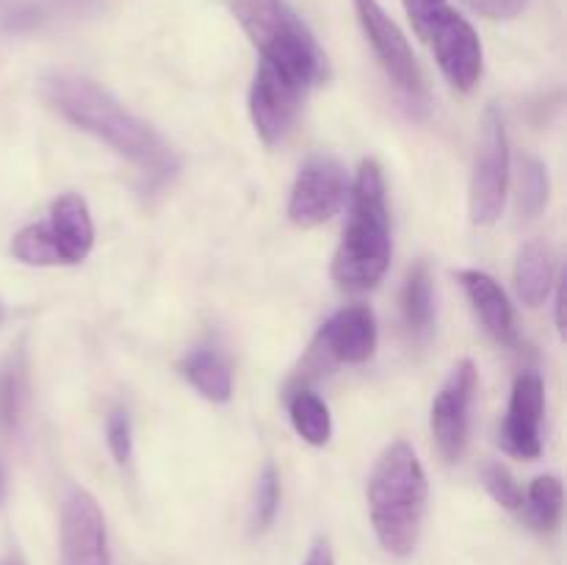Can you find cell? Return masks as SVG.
Here are the masks:
<instances>
[{"label": "cell", "instance_id": "obj_11", "mask_svg": "<svg viewBox=\"0 0 567 565\" xmlns=\"http://www.w3.org/2000/svg\"><path fill=\"white\" fill-rule=\"evenodd\" d=\"M302 94L305 89L299 83L260 61L252 86H249V116H252L255 131L266 144H277L286 138L299 114Z\"/></svg>", "mask_w": 567, "mask_h": 565}, {"label": "cell", "instance_id": "obj_2", "mask_svg": "<svg viewBox=\"0 0 567 565\" xmlns=\"http://www.w3.org/2000/svg\"><path fill=\"white\" fill-rule=\"evenodd\" d=\"M365 493L380 546L393 557H410L419 546L430 482L408 441H393L385 446L374 463Z\"/></svg>", "mask_w": 567, "mask_h": 565}, {"label": "cell", "instance_id": "obj_25", "mask_svg": "<svg viewBox=\"0 0 567 565\" xmlns=\"http://www.w3.org/2000/svg\"><path fill=\"white\" fill-rule=\"evenodd\" d=\"M482 482H485L487 493L496 499L502 507L520 510L524 507V487L518 485L513 471L502 463H485L482 465Z\"/></svg>", "mask_w": 567, "mask_h": 565}, {"label": "cell", "instance_id": "obj_13", "mask_svg": "<svg viewBox=\"0 0 567 565\" xmlns=\"http://www.w3.org/2000/svg\"><path fill=\"white\" fill-rule=\"evenodd\" d=\"M377 349V321L365 305L341 308L313 341V355L336 363H365Z\"/></svg>", "mask_w": 567, "mask_h": 565}, {"label": "cell", "instance_id": "obj_18", "mask_svg": "<svg viewBox=\"0 0 567 565\" xmlns=\"http://www.w3.org/2000/svg\"><path fill=\"white\" fill-rule=\"evenodd\" d=\"M515 288L524 305L540 308L551 291V255L543 242H526L515 258Z\"/></svg>", "mask_w": 567, "mask_h": 565}, {"label": "cell", "instance_id": "obj_10", "mask_svg": "<svg viewBox=\"0 0 567 565\" xmlns=\"http://www.w3.org/2000/svg\"><path fill=\"white\" fill-rule=\"evenodd\" d=\"M426 42L435 48L443 75L457 92H471L482 78V42L468 20L452 6L435 17L426 31Z\"/></svg>", "mask_w": 567, "mask_h": 565}, {"label": "cell", "instance_id": "obj_23", "mask_svg": "<svg viewBox=\"0 0 567 565\" xmlns=\"http://www.w3.org/2000/svg\"><path fill=\"white\" fill-rule=\"evenodd\" d=\"M551 194V181L548 170L535 155H520L518 158V205L526 216H537L548 203Z\"/></svg>", "mask_w": 567, "mask_h": 565}, {"label": "cell", "instance_id": "obj_5", "mask_svg": "<svg viewBox=\"0 0 567 565\" xmlns=\"http://www.w3.org/2000/svg\"><path fill=\"white\" fill-rule=\"evenodd\" d=\"M509 181V144L502 111L487 105L480 127L474 170L468 186V214L474 225H493L502 216Z\"/></svg>", "mask_w": 567, "mask_h": 565}, {"label": "cell", "instance_id": "obj_21", "mask_svg": "<svg viewBox=\"0 0 567 565\" xmlns=\"http://www.w3.org/2000/svg\"><path fill=\"white\" fill-rule=\"evenodd\" d=\"M94 3H97V0H22L20 6H14V9L6 14L3 25L14 33L37 31L44 22L83 14V11L92 9Z\"/></svg>", "mask_w": 567, "mask_h": 565}, {"label": "cell", "instance_id": "obj_4", "mask_svg": "<svg viewBox=\"0 0 567 565\" xmlns=\"http://www.w3.org/2000/svg\"><path fill=\"white\" fill-rule=\"evenodd\" d=\"M230 11L266 64L302 89L324 81V50L286 0H230Z\"/></svg>", "mask_w": 567, "mask_h": 565}, {"label": "cell", "instance_id": "obj_1", "mask_svg": "<svg viewBox=\"0 0 567 565\" xmlns=\"http://www.w3.org/2000/svg\"><path fill=\"white\" fill-rule=\"evenodd\" d=\"M42 92L70 125L109 144L153 186L166 183L181 170V155L172 150V144L92 78L78 72H50L42 81Z\"/></svg>", "mask_w": 567, "mask_h": 565}, {"label": "cell", "instance_id": "obj_32", "mask_svg": "<svg viewBox=\"0 0 567 565\" xmlns=\"http://www.w3.org/2000/svg\"><path fill=\"white\" fill-rule=\"evenodd\" d=\"M3 316H6V314H3V305H0V321H3Z\"/></svg>", "mask_w": 567, "mask_h": 565}, {"label": "cell", "instance_id": "obj_8", "mask_svg": "<svg viewBox=\"0 0 567 565\" xmlns=\"http://www.w3.org/2000/svg\"><path fill=\"white\" fill-rule=\"evenodd\" d=\"M61 565H111L109 532L97 499L70 487L61 502Z\"/></svg>", "mask_w": 567, "mask_h": 565}, {"label": "cell", "instance_id": "obj_9", "mask_svg": "<svg viewBox=\"0 0 567 565\" xmlns=\"http://www.w3.org/2000/svg\"><path fill=\"white\" fill-rule=\"evenodd\" d=\"M476 380L480 374H476L474 360H460L449 371L435 402H432V435L449 463L463 458L465 446H468L471 402H474Z\"/></svg>", "mask_w": 567, "mask_h": 565}, {"label": "cell", "instance_id": "obj_28", "mask_svg": "<svg viewBox=\"0 0 567 565\" xmlns=\"http://www.w3.org/2000/svg\"><path fill=\"white\" fill-rule=\"evenodd\" d=\"M465 6L487 20H513L529 6V0H465Z\"/></svg>", "mask_w": 567, "mask_h": 565}, {"label": "cell", "instance_id": "obj_17", "mask_svg": "<svg viewBox=\"0 0 567 565\" xmlns=\"http://www.w3.org/2000/svg\"><path fill=\"white\" fill-rule=\"evenodd\" d=\"M28 399L25 349L17 347L0 360V438L14 435Z\"/></svg>", "mask_w": 567, "mask_h": 565}, {"label": "cell", "instance_id": "obj_12", "mask_svg": "<svg viewBox=\"0 0 567 565\" xmlns=\"http://www.w3.org/2000/svg\"><path fill=\"white\" fill-rule=\"evenodd\" d=\"M546 410V386L537 371H524L513 386L507 419L502 427L504 452L520 460H537L543 452L540 419Z\"/></svg>", "mask_w": 567, "mask_h": 565}, {"label": "cell", "instance_id": "obj_6", "mask_svg": "<svg viewBox=\"0 0 567 565\" xmlns=\"http://www.w3.org/2000/svg\"><path fill=\"white\" fill-rule=\"evenodd\" d=\"M349 177L336 155L316 153L299 170L293 181L291 199H288V216L299 227L324 225L347 203Z\"/></svg>", "mask_w": 567, "mask_h": 565}, {"label": "cell", "instance_id": "obj_15", "mask_svg": "<svg viewBox=\"0 0 567 565\" xmlns=\"http://www.w3.org/2000/svg\"><path fill=\"white\" fill-rule=\"evenodd\" d=\"M460 282H463L465 297H468L474 314L480 316L482 327L504 347H518L515 310L504 288L496 282V277L480 269H463L460 271Z\"/></svg>", "mask_w": 567, "mask_h": 565}, {"label": "cell", "instance_id": "obj_26", "mask_svg": "<svg viewBox=\"0 0 567 565\" xmlns=\"http://www.w3.org/2000/svg\"><path fill=\"white\" fill-rule=\"evenodd\" d=\"M105 438H109V449L114 454L116 463L125 465L133 454V430H131V419L122 410H114L105 421Z\"/></svg>", "mask_w": 567, "mask_h": 565}, {"label": "cell", "instance_id": "obj_27", "mask_svg": "<svg viewBox=\"0 0 567 565\" xmlns=\"http://www.w3.org/2000/svg\"><path fill=\"white\" fill-rule=\"evenodd\" d=\"M446 6L449 0H404V9H408L410 22H413L415 33H419L421 39H426V31H430L435 17L441 14Z\"/></svg>", "mask_w": 567, "mask_h": 565}, {"label": "cell", "instance_id": "obj_30", "mask_svg": "<svg viewBox=\"0 0 567 565\" xmlns=\"http://www.w3.org/2000/svg\"><path fill=\"white\" fill-rule=\"evenodd\" d=\"M557 327L559 332H565V288L559 286V294H557Z\"/></svg>", "mask_w": 567, "mask_h": 565}, {"label": "cell", "instance_id": "obj_31", "mask_svg": "<svg viewBox=\"0 0 567 565\" xmlns=\"http://www.w3.org/2000/svg\"><path fill=\"white\" fill-rule=\"evenodd\" d=\"M3 565H22V559H17V557H9V559H6Z\"/></svg>", "mask_w": 567, "mask_h": 565}, {"label": "cell", "instance_id": "obj_7", "mask_svg": "<svg viewBox=\"0 0 567 565\" xmlns=\"http://www.w3.org/2000/svg\"><path fill=\"white\" fill-rule=\"evenodd\" d=\"M354 11H358L363 33L369 37L371 48H374L377 59H380L388 78H391L413 103L415 100H424V72H421L419 59H415L413 48H410L402 28L388 17V11L382 9L380 0H354Z\"/></svg>", "mask_w": 567, "mask_h": 565}, {"label": "cell", "instance_id": "obj_14", "mask_svg": "<svg viewBox=\"0 0 567 565\" xmlns=\"http://www.w3.org/2000/svg\"><path fill=\"white\" fill-rule=\"evenodd\" d=\"M42 230L59 266L81 264L94 247V222L81 194H61L50 205V219L42 222Z\"/></svg>", "mask_w": 567, "mask_h": 565}, {"label": "cell", "instance_id": "obj_24", "mask_svg": "<svg viewBox=\"0 0 567 565\" xmlns=\"http://www.w3.org/2000/svg\"><path fill=\"white\" fill-rule=\"evenodd\" d=\"M282 487H280V474L271 463L264 465L258 476V487H255V507H252V526L255 532H266L277 518V510H280Z\"/></svg>", "mask_w": 567, "mask_h": 565}, {"label": "cell", "instance_id": "obj_22", "mask_svg": "<svg viewBox=\"0 0 567 565\" xmlns=\"http://www.w3.org/2000/svg\"><path fill=\"white\" fill-rule=\"evenodd\" d=\"M526 504V518L535 526L537 532H554L563 518V504H565V491L559 476L546 474L537 476L529 487V496H524Z\"/></svg>", "mask_w": 567, "mask_h": 565}, {"label": "cell", "instance_id": "obj_3", "mask_svg": "<svg viewBox=\"0 0 567 565\" xmlns=\"http://www.w3.org/2000/svg\"><path fill=\"white\" fill-rule=\"evenodd\" d=\"M391 264V216L385 177L377 161H363L352 183V216L332 258V280L347 291H369Z\"/></svg>", "mask_w": 567, "mask_h": 565}, {"label": "cell", "instance_id": "obj_29", "mask_svg": "<svg viewBox=\"0 0 567 565\" xmlns=\"http://www.w3.org/2000/svg\"><path fill=\"white\" fill-rule=\"evenodd\" d=\"M302 565H336V557H332L330 543H327L324 537L313 541V546H310L308 557H305Z\"/></svg>", "mask_w": 567, "mask_h": 565}, {"label": "cell", "instance_id": "obj_19", "mask_svg": "<svg viewBox=\"0 0 567 565\" xmlns=\"http://www.w3.org/2000/svg\"><path fill=\"white\" fill-rule=\"evenodd\" d=\"M402 316L413 338H426L432 332V321H435V299H432L430 266H426L424 260H419V264L410 269L408 280H404Z\"/></svg>", "mask_w": 567, "mask_h": 565}, {"label": "cell", "instance_id": "obj_20", "mask_svg": "<svg viewBox=\"0 0 567 565\" xmlns=\"http://www.w3.org/2000/svg\"><path fill=\"white\" fill-rule=\"evenodd\" d=\"M288 415H291V424L297 430V435L302 441H308L310 446H324L332 435V415L330 408L324 404V399L316 397L308 388H299L288 399Z\"/></svg>", "mask_w": 567, "mask_h": 565}, {"label": "cell", "instance_id": "obj_16", "mask_svg": "<svg viewBox=\"0 0 567 565\" xmlns=\"http://www.w3.org/2000/svg\"><path fill=\"white\" fill-rule=\"evenodd\" d=\"M181 374L188 386L197 388L210 402H230L233 371L227 360L214 349H194L181 360Z\"/></svg>", "mask_w": 567, "mask_h": 565}]
</instances>
